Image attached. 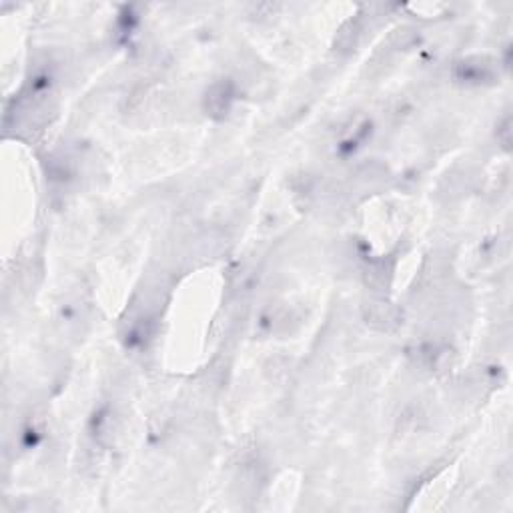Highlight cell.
<instances>
[{"mask_svg": "<svg viewBox=\"0 0 513 513\" xmlns=\"http://www.w3.org/2000/svg\"><path fill=\"white\" fill-rule=\"evenodd\" d=\"M363 317L367 321V325L375 327L379 331H391L397 327L401 313L399 309L395 307L393 303L385 301V299H371L363 309Z\"/></svg>", "mask_w": 513, "mask_h": 513, "instance_id": "cell-1", "label": "cell"}, {"mask_svg": "<svg viewBox=\"0 0 513 513\" xmlns=\"http://www.w3.org/2000/svg\"><path fill=\"white\" fill-rule=\"evenodd\" d=\"M235 101V87L231 80H219L207 91L205 96V110L213 119H223L229 115Z\"/></svg>", "mask_w": 513, "mask_h": 513, "instance_id": "cell-2", "label": "cell"}, {"mask_svg": "<svg viewBox=\"0 0 513 513\" xmlns=\"http://www.w3.org/2000/svg\"><path fill=\"white\" fill-rule=\"evenodd\" d=\"M493 77H495V68L491 65V61L481 56L465 58L455 66V79L465 84H483L493 80Z\"/></svg>", "mask_w": 513, "mask_h": 513, "instance_id": "cell-3", "label": "cell"}, {"mask_svg": "<svg viewBox=\"0 0 513 513\" xmlns=\"http://www.w3.org/2000/svg\"><path fill=\"white\" fill-rule=\"evenodd\" d=\"M389 277H391V267L385 265V261H375V263L367 265L365 269V283L373 291H383L389 285Z\"/></svg>", "mask_w": 513, "mask_h": 513, "instance_id": "cell-4", "label": "cell"}, {"mask_svg": "<svg viewBox=\"0 0 513 513\" xmlns=\"http://www.w3.org/2000/svg\"><path fill=\"white\" fill-rule=\"evenodd\" d=\"M359 32H361V28H359V25H357V20H349L347 25H343L341 30L337 32V40H335L337 49L343 51V53L351 51V49H353V46L357 44Z\"/></svg>", "mask_w": 513, "mask_h": 513, "instance_id": "cell-5", "label": "cell"}, {"mask_svg": "<svg viewBox=\"0 0 513 513\" xmlns=\"http://www.w3.org/2000/svg\"><path fill=\"white\" fill-rule=\"evenodd\" d=\"M94 425H96V437H99V441H103L105 443V439H113L115 435H117V425H115V415L110 413V411H105V413H101L96 419H94Z\"/></svg>", "mask_w": 513, "mask_h": 513, "instance_id": "cell-6", "label": "cell"}, {"mask_svg": "<svg viewBox=\"0 0 513 513\" xmlns=\"http://www.w3.org/2000/svg\"><path fill=\"white\" fill-rule=\"evenodd\" d=\"M509 127H512V120H509V117H505L503 125L500 127L501 131H498V139H500L501 145L505 146V148L509 146V141H512V131H509Z\"/></svg>", "mask_w": 513, "mask_h": 513, "instance_id": "cell-7", "label": "cell"}]
</instances>
